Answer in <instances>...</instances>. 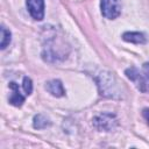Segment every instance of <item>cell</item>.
<instances>
[{
	"label": "cell",
	"mask_w": 149,
	"mask_h": 149,
	"mask_svg": "<svg viewBox=\"0 0 149 149\" xmlns=\"http://www.w3.org/2000/svg\"><path fill=\"white\" fill-rule=\"evenodd\" d=\"M45 88L49 93H51L54 97H63L65 94V91H64V87H63V84L61 80H57V79H54V80H50L45 84Z\"/></svg>",
	"instance_id": "7"
},
{
	"label": "cell",
	"mask_w": 149,
	"mask_h": 149,
	"mask_svg": "<svg viewBox=\"0 0 149 149\" xmlns=\"http://www.w3.org/2000/svg\"><path fill=\"white\" fill-rule=\"evenodd\" d=\"M93 126L98 130L111 132L118 126V119L112 113H101L93 118Z\"/></svg>",
	"instance_id": "2"
},
{
	"label": "cell",
	"mask_w": 149,
	"mask_h": 149,
	"mask_svg": "<svg viewBox=\"0 0 149 149\" xmlns=\"http://www.w3.org/2000/svg\"><path fill=\"white\" fill-rule=\"evenodd\" d=\"M143 116L146 118V120L148 121V125H149V108H144L143 109Z\"/></svg>",
	"instance_id": "13"
},
{
	"label": "cell",
	"mask_w": 149,
	"mask_h": 149,
	"mask_svg": "<svg viewBox=\"0 0 149 149\" xmlns=\"http://www.w3.org/2000/svg\"><path fill=\"white\" fill-rule=\"evenodd\" d=\"M125 73L141 92H149V79H147L146 76L141 73L136 68H128L126 69Z\"/></svg>",
	"instance_id": "3"
},
{
	"label": "cell",
	"mask_w": 149,
	"mask_h": 149,
	"mask_svg": "<svg viewBox=\"0 0 149 149\" xmlns=\"http://www.w3.org/2000/svg\"><path fill=\"white\" fill-rule=\"evenodd\" d=\"M100 9L102 16L106 19H115L121 13V1L120 0H101Z\"/></svg>",
	"instance_id": "4"
},
{
	"label": "cell",
	"mask_w": 149,
	"mask_h": 149,
	"mask_svg": "<svg viewBox=\"0 0 149 149\" xmlns=\"http://www.w3.org/2000/svg\"><path fill=\"white\" fill-rule=\"evenodd\" d=\"M27 8L33 19L41 21L44 17V0H27Z\"/></svg>",
	"instance_id": "5"
},
{
	"label": "cell",
	"mask_w": 149,
	"mask_h": 149,
	"mask_svg": "<svg viewBox=\"0 0 149 149\" xmlns=\"http://www.w3.org/2000/svg\"><path fill=\"white\" fill-rule=\"evenodd\" d=\"M22 86H23V90H24V92H26L27 95H29L33 92V83H31V79L29 77H24L23 78Z\"/></svg>",
	"instance_id": "11"
},
{
	"label": "cell",
	"mask_w": 149,
	"mask_h": 149,
	"mask_svg": "<svg viewBox=\"0 0 149 149\" xmlns=\"http://www.w3.org/2000/svg\"><path fill=\"white\" fill-rule=\"evenodd\" d=\"M123 41L126 42H130V43H135V44H142L146 42V37L142 33H137V31H126L122 35Z\"/></svg>",
	"instance_id": "8"
},
{
	"label": "cell",
	"mask_w": 149,
	"mask_h": 149,
	"mask_svg": "<svg viewBox=\"0 0 149 149\" xmlns=\"http://www.w3.org/2000/svg\"><path fill=\"white\" fill-rule=\"evenodd\" d=\"M9 43H10V31L8 29H6V27L1 26V43H0V48L5 49Z\"/></svg>",
	"instance_id": "10"
},
{
	"label": "cell",
	"mask_w": 149,
	"mask_h": 149,
	"mask_svg": "<svg viewBox=\"0 0 149 149\" xmlns=\"http://www.w3.org/2000/svg\"><path fill=\"white\" fill-rule=\"evenodd\" d=\"M50 121L48 118H45L44 115L42 114H37L34 116V121H33V125H34V128L36 129H44L47 128L48 126H50Z\"/></svg>",
	"instance_id": "9"
},
{
	"label": "cell",
	"mask_w": 149,
	"mask_h": 149,
	"mask_svg": "<svg viewBox=\"0 0 149 149\" xmlns=\"http://www.w3.org/2000/svg\"><path fill=\"white\" fill-rule=\"evenodd\" d=\"M9 88L12 90V95L9 97V102L16 107L22 106V104L24 102V97L21 94L19 85L16 83L12 81V83H9Z\"/></svg>",
	"instance_id": "6"
},
{
	"label": "cell",
	"mask_w": 149,
	"mask_h": 149,
	"mask_svg": "<svg viewBox=\"0 0 149 149\" xmlns=\"http://www.w3.org/2000/svg\"><path fill=\"white\" fill-rule=\"evenodd\" d=\"M95 81L99 88V92L104 97L116 98L119 97V87L114 77L109 72H100L95 77Z\"/></svg>",
	"instance_id": "1"
},
{
	"label": "cell",
	"mask_w": 149,
	"mask_h": 149,
	"mask_svg": "<svg viewBox=\"0 0 149 149\" xmlns=\"http://www.w3.org/2000/svg\"><path fill=\"white\" fill-rule=\"evenodd\" d=\"M142 73L146 76L147 79H149V62H147L142 65Z\"/></svg>",
	"instance_id": "12"
}]
</instances>
